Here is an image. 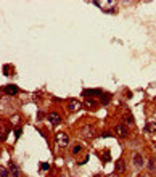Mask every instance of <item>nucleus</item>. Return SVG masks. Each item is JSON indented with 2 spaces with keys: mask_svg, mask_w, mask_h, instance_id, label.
<instances>
[{
  "mask_svg": "<svg viewBox=\"0 0 156 177\" xmlns=\"http://www.w3.org/2000/svg\"><path fill=\"white\" fill-rule=\"evenodd\" d=\"M93 5L103 8V11H108V13H113L116 10V2H93Z\"/></svg>",
  "mask_w": 156,
  "mask_h": 177,
  "instance_id": "obj_1",
  "label": "nucleus"
},
{
  "mask_svg": "<svg viewBox=\"0 0 156 177\" xmlns=\"http://www.w3.org/2000/svg\"><path fill=\"white\" fill-rule=\"evenodd\" d=\"M113 132H114V135L121 137V139H126V137L129 135L127 127H126L124 124H116V126H114V129H113Z\"/></svg>",
  "mask_w": 156,
  "mask_h": 177,
  "instance_id": "obj_2",
  "label": "nucleus"
},
{
  "mask_svg": "<svg viewBox=\"0 0 156 177\" xmlns=\"http://www.w3.org/2000/svg\"><path fill=\"white\" fill-rule=\"evenodd\" d=\"M81 135L84 137V139H93V135H95V129H93V126H84L82 127V131H81Z\"/></svg>",
  "mask_w": 156,
  "mask_h": 177,
  "instance_id": "obj_3",
  "label": "nucleus"
},
{
  "mask_svg": "<svg viewBox=\"0 0 156 177\" xmlns=\"http://www.w3.org/2000/svg\"><path fill=\"white\" fill-rule=\"evenodd\" d=\"M55 140H56V145H58V147H61V148L68 147V143H69V139H68V135H66V134H63V132H60Z\"/></svg>",
  "mask_w": 156,
  "mask_h": 177,
  "instance_id": "obj_4",
  "label": "nucleus"
},
{
  "mask_svg": "<svg viewBox=\"0 0 156 177\" xmlns=\"http://www.w3.org/2000/svg\"><path fill=\"white\" fill-rule=\"evenodd\" d=\"M68 110H69V113H76V111H79V110H81V102H79V100H69Z\"/></svg>",
  "mask_w": 156,
  "mask_h": 177,
  "instance_id": "obj_5",
  "label": "nucleus"
},
{
  "mask_svg": "<svg viewBox=\"0 0 156 177\" xmlns=\"http://www.w3.org/2000/svg\"><path fill=\"white\" fill-rule=\"evenodd\" d=\"M48 121L52 124H60V122H61V116L58 114V113L52 111V113H48Z\"/></svg>",
  "mask_w": 156,
  "mask_h": 177,
  "instance_id": "obj_6",
  "label": "nucleus"
},
{
  "mask_svg": "<svg viewBox=\"0 0 156 177\" xmlns=\"http://www.w3.org/2000/svg\"><path fill=\"white\" fill-rule=\"evenodd\" d=\"M134 164H135L137 168H143L145 160H143V156H142L140 153H135V155H134Z\"/></svg>",
  "mask_w": 156,
  "mask_h": 177,
  "instance_id": "obj_7",
  "label": "nucleus"
},
{
  "mask_svg": "<svg viewBox=\"0 0 156 177\" xmlns=\"http://www.w3.org/2000/svg\"><path fill=\"white\" fill-rule=\"evenodd\" d=\"M3 90H5V94H7V95H16L18 94V87L13 85V84H8V85L3 87Z\"/></svg>",
  "mask_w": 156,
  "mask_h": 177,
  "instance_id": "obj_8",
  "label": "nucleus"
},
{
  "mask_svg": "<svg viewBox=\"0 0 156 177\" xmlns=\"http://www.w3.org/2000/svg\"><path fill=\"white\" fill-rule=\"evenodd\" d=\"M82 105H84L85 108H89V110H92V108L97 106V102H95L93 98H85V100L82 102Z\"/></svg>",
  "mask_w": 156,
  "mask_h": 177,
  "instance_id": "obj_9",
  "label": "nucleus"
},
{
  "mask_svg": "<svg viewBox=\"0 0 156 177\" xmlns=\"http://www.w3.org/2000/svg\"><path fill=\"white\" fill-rule=\"evenodd\" d=\"M84 97H89V95H92V97H103V92L102 90H84Z\"/></svg>",
  "mask_w": 156,
  "mask_h": 177,
  "instance_id": "obj_10",
  "label": "nucleus"
},
{
  "mask_svg": "<svg viewBox=\"0 0 156 177\" xmlns=\"http://www.w3.org/2000/svg\"><path fill=\"white\" fill-rule=\"evenodd\" d=\"M145 132H147V134H155L156 132V122H148L147 126H145Z\"/></svg>",
  "mask_w": 156,
  "mask_h": 177,
  "instance_id": "obj_11",
  "label": "nucleus"
},
{
  "mask_svg": "<svg viewBox=\"0 0 156 177\" xmlns=\"http://www.w3.org/2000/svg\"><path fill=\"white\" fill-rule=\"evenodd\" d=\"M114 169H116V172H124V171H126V163H124L122 160H119L118 163H116Z\"/></svg>",
  "mask_w": 156,
  "mask_h": 177,
  "instance_id": "obj_12",
  "label": "nucleus"
},
{
  "mask_svg": "<svg viewBox=\"0 0 156 177\" xmlns=\"http://www.w3.org/2000/svg\"><path fill=\"white\" fill-rule=\"evenodd\" d=\"M10 172H11L13 177H20V171H18V168L13 163H10Z\"/></svg>",
  "mask_w": 156,
  "mask_h": 177,
  "instance_id": "obj_13",
  "label": "nucleus"
},
{
  "mask_svg": "<svg viewBox=\"0 0 156 177\" xmlns=\"http://www.w3.org/2000/svg\"><path fill=\"white\" fill-rule=\"evenodd\" d=\"M111 160V153H110V150H105V151L102 153V161H105V163H106V161H110Z\"/></svg>",
  "mask_w": 156,
  "mask_h": 177,
  "instance_id": "obj_14",
  "label": "nucleus"
},
{
  "mask_svg": "<svg viewBox=\"0 0 156 177\" xmlns=\"http://www.w3.org/2000/svg\"><path fill=\"white\" fill-rule=\"evenodd\" d=\"M148 169H150L151 172H156V161H155V160H150V161H148Z\"/></svg>",
  "mask_w": 156,
  "mask_h": 177,
  "instance_id": "obj_15",
  "label": "nucleus"
},
{
  "mask_svg": "<svg viewBox=\"0 0 156 177\" xmlns=\"http://www.w3.org/2000/svg\"><path fill=\"white\" fill-rule=\"evenodd\" d=\"M110 98H111V95H110V94H106V95L103 94V97H102V103H103V105H108V103H110Z\"/></svg>",
  "mask_w": 156,
  "mask_h": 177,
  "instance_id": "obj_16",
  "label": "nucleus"
},
{
  "mask_svg": "<svg viewBox=\"0 0 156 177\" xmlns=\"http://www.w3.org/2000/svg\"><path fill=\"white\" fill-rule=\"evenodd\" d=\"M0 177H8V169L3 168V166L0 168Z\"/></svg>",
  "mask_w": 156,
  "mask_h": 177,
  "instance_id": "obj_17",
  "label": "nucleus"
},
{
  "mask_svg": "<svg viewBox=\"0 0 156 177\" xmlns=\"http://www.w3.org/2000/svg\"><path fill=\"white\" fill-rule=\"evenodd\" d=\"M81 151H82V147H81V145H74V148H73V155H79Z\"/></svg>",
  "mask_w": 156,
  "mask_h": 177,
  "instance_id": "obj_18",
  "label": "nucleus"
},
{
  "mask_svg": "<svg viewBox=\"0 0 156 177\" xmlns=\"http://www.w3.org/2000/svg\"><path fill=\"white\" fill-rule=\"evenodd\" d=\"M2 71H3L5 76H10V66H8V65H5L3 68H2Z\"/></svg>",
  "mask_w": 156,
  "mask_h": 177,
  "instance_id": "obj_19",
  "label": "nucleus"
},
{
  "mask_svg": "<svg viewBox=\"0 0 156 177\" xmlns=\"http://www.w3.org/2000/svg\"><path fill=\"white\" fill-rule=\"evenodd\" d=\"M10 121H11L13 124H18V122H20V116H18V114L16 116H11V119H10Z\"/></svg>",
  "mask_w": 156,
  "mask_h": 177,
  "instance_id": "obj_20",
  "label": "nucleus"
},
{
  "mask_svg": "<svg viewBox=\"0 0 156 177\" xmlns=\"http://www.w3.org/2000/svg\"><path fill=\"white\" fill-rule=\"evenodd\" d=\"M126 122H127L129 126H134V119H132L130 116H127V118H126Z\"/></svg>",
  "mask_w": 156,
  "mask_h": 177,
  "instance_id": "obj_21",
  "label": "nucleus"
},
{
  "mask_svg": "<svg viewBox=\"0 0 156 177\" xmlns=\"http://www.w3.org/2000/svg\"><path fill=\"white\" fill-rule=\"evenodd\" d=\"M48 168H50V166L47 164V163H42V164H40V169H44V171H47Z\"/></svg>",
  "mask_w": 156,
  "mask_h": 177,
  "instance_id": "obj_22",
  "label": "nucleus"
},
{
  "mask_svg": "<svg viewBox=\"0 0 156 177\" xmlns=\"http://www.w3.org/2000/svg\"><path fill=\"white\" fill-rule=\"evenodd\" d=\"M20 135H21V129H15V137L18 139Z\"/></svg>",
  "mask_w": 156,
  "mask_h": 177,
  "instance_id": "obj_23",
  "label": "nucleus"
},
{
  "mask_svg": "<svg viewBox=\"0 0 156 177\" xmlns=\"http://www.w3.org/2000/svg\"><path fill=\"white\" fill-rule=\"evenodd\" d=\"M110 135H111L110 132H103V134H102V139H106V137H110Z\"/></svg>",
  "mask_w": 156,
  "mask_h": 177,
  "instance_id": "obj_24",
  "label": "nucleus"
},
{
  "mask_svg": "<svg viewBox=\"0 0 156 177\" xmlns=\"http://www.w3.org/2000/svg\"><path fill=\"white\" fill-rule=\"evenodd\" d=\"M37 119H44V113L39 111V114H37Z\"/></svg>",
  "mask_w": 156,
  "mask_h": 177,
  "instance_id": "obj_25",
  "label": "nucleus"
},
{
  "mask_svg": "<svg viewBox=\"0 0 156 177\" xmlns=\"http://www.w3.org/2000/svg\"><path fill=\"white\" fill-rule=\"evenodd\" d=\"M139 177H151V176H150V174H140Z\"/></svg>",
  "mask_w": 156,
  "mask_h": 177,
  "instance_id": "obj_26",
  "label": "nucleus"
},
{
  "mask_svg": "<svg viewBox=\"0 0 156 177\" xmlns=\"http://www.w3.org/2000/svg\"><path fill=\"white\" fill-rule=\"evenodd\" d=\"M106 177H119L118 174H110V176H106Z\"/></svg>",
  "mask_w": 156,
  "mask_h": 177,
  "instance_id": "obj_27",
  "label": "nucleus"
},
{
  "mask_svg": "<svg viewBox=\"0 0 156 177\" xmlns=\"http://www.w3.org/2000/svg\"><path fill=\"white\" fill-rule=\"evenodd\" d=\"M93 177H102V176H100V174H97V176H93Z\"/></svg>",
  "mask_w": 156,
  "mask_h": 177,
  "instance_id": "obj_28",
  "label": "nucleus"
}]
</instances>
